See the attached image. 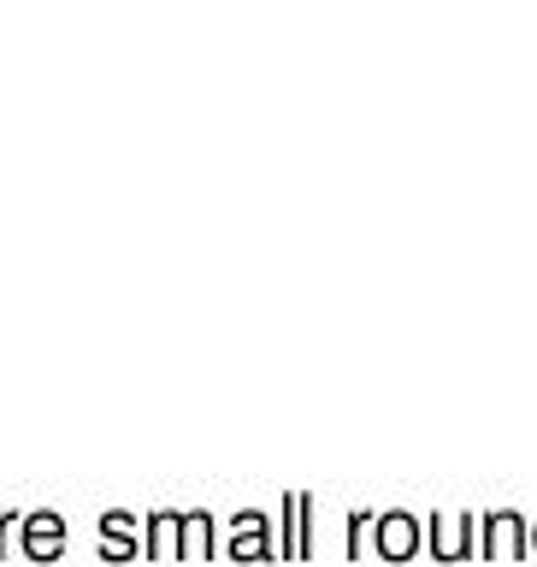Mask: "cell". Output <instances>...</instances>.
Segmentation results:
<instances>
[{
  "mask_svg": "<svg viewBox=\"0 0 537 567\" xmlns=\"http://www.w3.org/2000/svg\"><path fill=\"white\" fill-rule=\"evenodd\" d=\"M219 556H230V561H278L272 514L266 508H237L230 514V532L219 538Z\"/></svg>",
  "mask_w": 537,
  "mask_h": 567,
  "instance_id": "1",
  "label": "cell"
},
{
  "mask_svg": "<svg viewBox=\"0 0 537 567\" xmlns=\"http://www.w3.org/2000/svg\"><path fill=\"white\" fill-rule=\"evenodd\" d=\"M526 532H531V520H526L520 508L478 514V549H473V556H485V561H520L526 556Z\"/></svg>",
  "mask_w": 537,
  "mask_h": 567,
  "instance_id": "2",
  "label": "cell"
},
{
  "mask_svg": "<svg viewBox=\"0 0 537 567\" xmlns=\"http://www.w3.org/2000/svg\"><path fill=\"white\" fill-rule=\"evenodd\" d=\"M420 544H425V526H420L414 508H384V514H372V556H384V561H414Z\"/></svg>",
  "mask_w": 537,
  "mask_h": 567,
  "instance_id": "3",
  "label": "cell"
},
{
  "mask_svg": "<svg viewBox=\"0 0 537 567\" xmlns=\"http://www.w3.org/2000/svg\"><path fill=\"white\" fill-rule=\"evenodd\" d=\"M65 544H71V526H65L60 508H30V514H18V549H24L30 561H60Z\"/></svg>",
  "mask_w": 537,
  "mask_h": 567,
  "instance_id": "4",
  "label": "cell"
},
{
  "mask_svg": "<svg viewBox=\"0 0 537 567\" xmlns=\"http://www.w3.org/2000/svg\"><path fill=\"white\" fill-rule=\"evenodd\" d=\"M425 549H432V561H443V567L467 561L478 549V514H432V520H425Z\"/></svg>",
  "mask_w": 537,
  "mask_h": 567,
  "instance_id": "5",
  "label": "cell"
},
{
  "mask_svg": "<svg viewBox=\"0 0 537 567\" xmlns=\"http://www.w3.org/2000/svg\"><path fill=\"white\" fill-rule=\"evenodd\" d=\"M308 514H313V496H301V491H283L278 496V561H308L313 556V526H308Z\"/></svg>",
  "mask_w": 537,
  "mask_h": 567,
  "instance_id": "6",
  "label": "cell"
},
{
  "mask_svg": "<svg viewBox=\"0 0 537 567\" xmlns=\"http://www.w3.org/2000/svg\"><path fill=\"white\" fill-rule=\"evenodd\" d=\"M142 556L148 561H184V508H154L142 520Z\"/></svg>",
  "mask_w": 537,
  "mask_h": 567,
  "instance_id": "7",
  "label": "cell"
},
{
  "mask_svg": "<svg viewBox=\"0 0 537 567\" xmlns=\"http://www.w3.org/2000/svg\"><path fill=\"white\" fill-rule=\"evenodd\" d=\"M219 556V520L207 508H184V561H213Z\"/></svg>",
  "mask_w": 537,
  "mask_h": 567,
  "instance_id": "8",
  "label": "cell"
},
{
  "mask_svg": "<svg viewBox=\"0 0 537 567\" xmlns=\"http://www.w3.org/2000/svg\"><path fill=\"white\" fill-rule=\"evenodd\" d=\"M101 538H113V544H142V520L131 508H106L101 514Z\"/></svg>",
  "mask_w": 537,
  "mask_h": 567,
  "instance_id": "9",
  "label": "cell"
},
{
  "mask_svg": "<svg viewBox=\"0 0 537 567\" xmlns=\"http://www.w3.org/2000/svg\"><path fill=\"white\" fill-rule=\"evenodd\" d=\"M366 532H372V508H354V514H349V538H343V556H349V561L366 556Z\"/></svg>",
  "mask_w": 537,
  "mask_h": 567,
  "instance_id": "10",
  "label": "cell"
},
{
  "mask_svg": "<svg viewBox=\"0 0 537 567\" xmlns=\"http://www.w3.org/2000/svg\"><path fill=\"white\" fill-rule=\"evenodd\" d=\"M18 532V508H0V556H7V538Z\"/></svg>",
  "mask_w": 537,
  "mask_h": 567,
  "instance_id": "11",
  "label": "cell"
},
{
  "mask_svg": "<svg viewBox=\"0 0 537 567\" xmlns=\"http://www.w3.org/2000/svg\"><path fill=\"white\" fill-rule=\"evenodd\" d=\"M526 556H537V520H531V532H526Z\"/></svg>",
  "mask_w": 537,
  "mask_h": 567,
  "instance_id": "12",
  "label": "cell"
}]
</instances>
